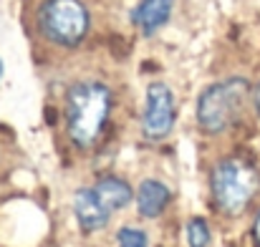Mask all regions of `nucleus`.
I'll list each match as a JSON object with an SVG mask.
<instances>
[{
	"mask_svg": "<svg viewBox=\"0 0 260 247\" xmlns=\"http://www.w3.org/2000/svg\"><path fill=\"white\" fill-rule=\"evenodd\" d=\"M187 245L189 247H210V225L202 217H192L187 222Z\"/></svg>",
	"mask_w": 260,
	"mask_h": 247,
	"instance_id": "nucleus-10",
	"label": "nucleus"
},
{
	"mask_svg": "<svg viewBox=\"0 0 260 247\" xmlns=\"http://www.w3.org/2000/svg\"><path fill=\"white\" fill-rule=\"evenodd\" d=\"M74 215H76L81 232L93 235V232H101L109 225L114 212L106 207V202L99 197V192L93 187H84L74 194Z\"/></svg>",
	"mask_w": 260,
	"mask_h": 247,
	"instance_id": "nucleus-6",
	"label": "nucleus"
},
{
	"mask_svg": "<svg viewBox=\"0 0 260 247\" xmlns=\"http://www.w3.org/2000/svg\"><path fill=\"white\" fill-rule=\"evenodd\" d=\"M93 189L99 192V197L106 202V207H109L111 212L124 209V207H129V204L134 202V192H132L129 182H124V179H119V177H101V179L93 184Z\"/></svg>",
	"mask_w": 260,
	"mask_h": 247,
	"instance_id": "nucleus-9",
	"label": "nucleus"
},
{
	"mask_svg": "<svg viewBox=\"0 0 260 247\" xmlns=\"http://www.w3.org/2000/svg\"><path fill=\"white\" fill-rule=\"evenodd\" d=\"M253 237H255V242L260 247V212H258V217H255V225H253Z\"/></svg>",
	"mask_w": 260,
	"mask_h": 247,
	"instance_id": "nucleus-12",
	"label": "nucleus"
},
{
	"mask_svg": "<svg viewBox=\"0 0 260 247\" xmlns=\"http://www.w3.org/2000/svg\"><path fill=\"white\" fill-rule=\"evenodd\" d=\"M116 247H149L147 232H142L137 227H121L116 235Z\"/></svg>",
	"mask_w": 260,
	"mask_h": 247,
	"instance_id": "nucleus-11",
	"label": "nucleus"
},
{
	"mask_svg": "<svg viewBox=\"0 0 260 247\" xmlns=\"http://www.w3.org/2000/svg\"><path fill=\"white\" fill-rule=\"evenodd\" d=\"M111 106V88L101 81H76L66 91V131L79 149H91L101 139Z\"/></svg>",
	"mask_w": 260,
	"mask_h": 247,
	"instance_id": "nucleus-1",
	"label": "nucleus"
},
{
	"mask_svg": "<svg viewBox=\"0 0 260 247\" xmlns=\"http://www.w3.org/2000/svg\"><path fill=\"white\" fill-rule=\"evenodd\" d=\"M170 197H172L170 189H167L162 182H157V179H144V182L139 184L137 194H134L137 209H139V215H142L144 220H157V217L167 209Z\"/></svg>",
	"mask_w": 260,
	"mask_h": 247,
	"instance_id": "nucleus-8",
	"label": "nucleus"
},
{
	"mask_svg": "<svg viewBox=\"0 0 260 247\" xmlns=\"http://www.w3.org/2000/svg\"><path fill=\"white\" fill-rule=\"evenodd\" d=\"M174 93L165 81H152L147 86V101L142 114V134L149 142H162L174 126Z\"/></svg>",
	"mask_w": 260,
	"mask_h": 247,
	"instance_id": "nucleus-5",
	"label": "nucleus"
},
{
	"mask_svg": "<svg viewBox=\"0 0 260 247\" xmlns=\"http://www.w3.org/2000/svg\"><path fill=\"white\" fill-rule=\"evenodd\" d=\"M253 103H255V109H258V114H260V83L253 88Z\"/></svg>",
	"mask_w": 260,
	"mask_h": 247,
	"instance_id": "nucleus-13",
	"label": "nucleus"
},
{
	"mask_svg": "<svg viewBox=\"0 0 260 247\" xmlns=\"http://www.w3.org/2000/svg\"><path fill=\"white\" fill-rule=\"evenodd\" d=\"M91 13L84 0H43L38 8L41 36L58 48H76L86 41Z\"/></svg>",
	"mask_w": 260,
	"mask_h": 247,
	"instance_id": "nucleus-4",
	"label": "nucleus"
},
{
	"mask_svg": "<svg viewBox=\"0 0 260 247\" xmlns=\"http://www.w3.org/2000/svg\"><path fill=\"white\" fill-rule=\"evenodd\" d=\"M248 98H250V83L240 76L207 86L197 98L200 129L207 134H222L240 119Z\"/></svg>",
	"mask_w": 260,
	"mask_h": 247,
	"instance_id": "nucleus-2",
	"label": "nucleus"
},
{
	"mask_svg": "<svg viewBox=\"0 0 260 247\" xmlns=\"http://www.w3.org/2000/svg\"><path fill=\"white\" fill-rule=\"evenodd\" d=\"M174 3L177 0H139L137 8L132 10V23L134 28L149 38L154 33H159L174 13Z\"/></svg>",
	"mask_w": 260,
	"mask_h": 247,
	"instance_id": "nucleus-7",
	"label": "nucleus"
},
{
	"mask_svg": "<svg viewBox=\"0 0 260 247\" xmlns=\"http://www.w3.org/2000/svg\"><path fill=\"white\" fill-rule=\"evenodd\" d=\"M210 189L212 199L220 212L225 215H240L260 189V171L248 159L228 157L217 162L210 174Z\"/></svg>",
	"mask_w": 260,
	"mask_h": 247,
	"instance_id": "nucleus-3",
	"label": "nucleus"
},
{
	"mask_svg": "<svg viewBox=\"0 0 260 247\" xmlns=\"http://www.w3.org/2000/svg\"><path fill=\"white\" fill-rule=\"evenodd\" d=\"M3 71H5V68H3V61H0V79H3Z\"/></svg>",
	"mask_w": 260,
	"mask_h": 247,
	"instance_id": "nucleus-14",
	"label": "nucleus"
}]
</instances>
